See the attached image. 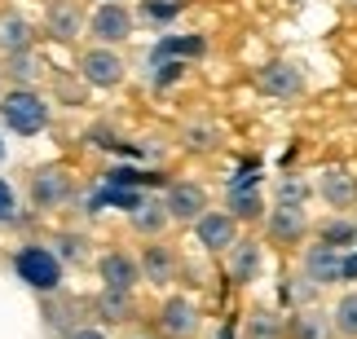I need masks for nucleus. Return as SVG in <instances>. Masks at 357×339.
<instances>
[{"instance_id":"5701e85b","label":"nucleus","mask_w":357,"mask_h":339,"mask_svg":"<svg viewBox=\"0 0 357 339\" xmlns=\"http://www.w3.org/2000/svg\"><path fill=\"white\" fill-rule=\"evenodd\" d=\"M243 339H287V317L256 304L252 313L243 317Z\"/></svg>"},{"instance_id":"6ab92c4d","label":"nucleus","mask_w":357,"mask_h":339,"mask_svg":"<svg viewBox=\"0 0 357 339\" xmlns=\"http://www.w3.org/2000/svg\"><path fill=\"white\" fill-rule=\"evenodd\" d=\"M287 339H335L331 313H322V308H296L287 317Z\"/></svg>"},{"instance_id":"7ed1b4c3","label":"nucleus","mask_w":357,"mask_h":339,"mask_svg":"<svg viewBox=\"0 0 357 339\" xmlns=\"http://www.w3.org/2000/svg\"><path fill=\"white\" fill-rule=\"evenodd\" d=\"M26 198H31L36 212H58L66 203L75 198V176L66 164H45L31 172V181H26Z\"/></svg>"},{"instance_id":"aec40b11","label":"nucleus","mask_w":357,"mask_h":339,"mask_svg":"<svg viewBox=\"0 0 357 339\" xmlns=\"http://www.w3.org/2000/svg\"><path fill=\"white\" fill-rule=\"evenodd\" d=\"M208 53V40L203 36H163L150 62H190V58H203Z\"/></svg>"},{"instance_id":"423d86ee","label":"nucleus","mask_w":357,"mask_h":339,"mask_svg":"<svg viewBox=\"0 0 357 339\" xmlns=\"http://www.w3.org/2000/svg\"><path fill=\"white\" fill-rule=\"evenodd\" d=\"M309 234H313V225H309V212L305 207L273 203V207L265 212V238L273 242V247H300Z\"/></svg>"},{"instance_id":"c85d7f7f","label":"nucleus","mask_w":357,"mask_h":339,"mask_svg":"<svg viewBox=\"0 0 357 339\" xmlns=\"http://www.w3.org/2000/svg\"><path fill=\"white\" fill-rule=\"evenodd\" d=\"M49 247L62 255V265H84V260H89V247H93V242H89L84 234H71V229H66V234H58V238L49 242Z\"/></svg>"},{"instance_id":"393cba45","label":"nucleus","mask_w":357,"mask_h":339,"mask_svg":"<svg viewBox=\"0 0 357 339\" xmlns=\"http://www.w3.org/2000/svg\"><path fill=\"white\" fill-rule=\"evenodd\" d=\"M225 212L234 216L238 225H252L269 207H265V194H260V189H229V194H225Z\"/></svg>"},{"instance_id":"c756f323","label":"nucleus","mask_w":357,"mask_h":339,"mask_svg":"<svg viewBox=\"0 0 357 339\" xmlns=\"http://www.w3.org/2000/svg\"><path fill=\"white\" fill-rule=\"evenodd\" d=\"M185 0H142V9H137V18L142 22H155V26H168L172 18H181Z\"/></svg>"},{"instance_id":"f03ea898","label":"nucleus","mask_w":357,"mask_h":339,"mask_svg":"<svg viewBox=\"0 0 357 339\" xmlns=\"http://www.w3.org/2000/svg\"><path fill=\"white\" fill-rule=\"evenodd\" d=\"M53 119L49 97H40L36 88H9L0 97V124H5L13 137H40Z\"/></svg>"},{"instance_id":"4468645a","label":"nucleus","mask_w":357,"mask_h":339,"mask_svg":"<svg viewBox=\"0 0 357 339\" xmlns=\"http://www.w3.org/2000/svg\"><path fill=\"white\" fill-rule=\"evenodd\" d=\"M45 36L58 45H75L84 36V9L75 0H49L45 5Z\"/></svg>"},{"instance_id":"ddd939ff","label":"nucleus","mask_w":357,"mask_h":339,"mask_svg":"<svg viewBox=\"0 0 357 339\" xmlns=\"http://www.w3.org/2000/svg\"><path fill=\"white\" fill-rule=\"evenodd\" d=\"M256 88L265 93V97H300L305 93V71H300L296 62H265L256 71Z\"/></svg>"},{"instance_id":"473e14b6","label":"nucleus","mask_w":357,"mask_h":339,"mask_svg":"<svg viewBox=\"0 0 357 339\" xmlns=\"http://www.w3.org/2000/svg\"><path fill=\"white\" fill-rule=\"evenodd\" d=\"M66 339H106V331H98V326H75V331H66Z\"/></svg>"},{"instance_id":"7c9ffc66","label":"nucleus","mask_w":357,"mask_h":339,"mask_svg":"<svg viewBox=\"0 0 357 339\" xmlns=\"http://www.w3.org/2000/svg\"><path fill=\"white\" fill-rule=\"evenodd\" d=\"M155 71H150V88H172V84H181L185 71H190V62H150Z\"/></svg>"},{"instance_id":"c9c22d12","label":"nucleus","mask_w":357,"mask_h":339,"mask_svg":"<svg viewBox=\"0 0 357 339\" xmlns=\"http://www.w3.org/2000/svg\"><path fill=\"white\" fill-rule=\"evenodd\" d=\"M132 339H142V335H132Z\"/></svg>"},{"instance_id":"20e7f679","label":"nucleus","mask_w":357,"mask_h":339,"mask_svg":"<svg viewBox=\"0 0 357 339\" xmlns=\"http://www.w3.org/2000/svg\"><path fill=\"white\" fill-rule=\"evenodd\" d=\"M79 79L93 84V88H102V93H111L128 79V62H123L119 49H111V45H93V49L79 53Z\"/></svg>"},{"instance_id":"a878e982","label":"nucleus","mask_w":357,"mask_h":339,"mask_svg":"<svg viewBox=\"0 0 357 339\" xmlns=\"http://www.w3.org/2000/svg\"><path fill=\"white\" fill-rule=\"evenodd\" d=\"M313 194H318V189H313L309 176L287 172V176H278V181H273V203H287V207H305Z\"/></svg>"},{"instance_id":"39448f33","label":"nucleus","mask_w":357,"mask_h":339,"mask_svg":"<svg viewBox=\"0 0 357 339\" xmlns=\"http://www.w3.org/2000/svg\"><path fill=\"white\" fill-rule=\"evenodd\" d=\"M137 31V13L123 5V0H106L89 13V36L98 40V45H123V40H132Z\"/></svg>"},{"instance_id":"2f4dec72","label":"nucleus","mask_w":357,"mask_h":339,"mask_svg":"<svg viewBox=\"0 0 357 339\" xmlns=\"http://www.w3.org/2000/svg\"><path fill=\"white\" fill-rule=\"evenodd\" d=\"M13 212H18V189L0 176V221H13Z\"/></svg>"},{"instance_id":"1a4fd4ad","label":"nucleus","mask_w":357,"mask_h":339,"mask_svg":"<svg viewBox=\"0 0 357 339\" xmlns=\"http://www.w3.org/2000/svg\"><path fill=\"white\" fill-rule=\"evenodd\" d=\"M344 255L340 247H326V242L313 238L305 255H300V269H305V282H313V287H331V282H344Z\"/></svg>"},{"instance_id":"f3484780","label":"nucleus","mask_w":357,"mask_h":339,"mask_svg":"<svg viewBox=\"0 0 357 339\" xmlns=\"http://www.w3.org/2000/svg\"><path fill=\"white\" fill-rule=\"evenodd\" d=\"M128 225H132L137 238H163V234H168V225H172V216H168V207H163V198H150L146 194L128 212Z\"/></svg>"},{"instance_id":"f8f14e48","label":"nucleus","mask_w":357,"mask_h":339,"mask_svg":"<svg viewBox=\"0 0 357 339\" xmlns=\"http://www.w3.org/2000/svg\"><path fill=\"white\" fill-rule=\"evenodd\" d=\"M313 189H318V198L326 203L331 212H349L353 203H357V176L353 168H322L318 172V181H313Z\"/></svg>"},{"instance_id":"9d476101","label":"nucleus","mask_w":357,"mask_h":339,"mask_svg":"<svg viewBox=\"0 0 357 339\" xmlns=\"http://www.w3.org/2000/svg\"><path fill=\"white\" fill-rule=\"evenodd\" d=\"M190 229H195L199 247L208 251V255H225V251L238 242V221H234L229 212H212V207H208V212H203Z\"/></svg>"},{"instance_id":"0eeeda50","label":"nucleus","mask_w":357,"mask_h":339,"mask_svg":"<svg viewBox=\"0 0 357 339\" xmlns=\"http://www.w3.org/2000/svg\"><path fill=\"white\" fill-rule=\"evenodd\" d=\"M155 326L168 339H195L199 326H203V313H199V304L190 300V295H168V300L159 304V313H155Z\"/></svg>"},{"instance_id":"2eb2a0df","label":"nucleus","mask_w":357,"mask_h":339,"mask_svg":"<svg viewBox=\"0 0 357 339\" xmlns=\"http://www.w3.org/2000/svg\"><path fill=\"white\" fill-rule=\"evenodd\" d=\"M98 278H102V287L137 291V282H142V265H137V255L111 247V251H102V255H98Z\"/></svg>"},{"instance_id":"f704fd0d","label":"nucleus","mask_w":357,"mask_h":339,"mask_svg":"<svg viewBox=\"0 0 357 339\" xmlns=\"http://www.w3.org/2000/svg\"><path fill=\"white\" fill-rule=\"evenodd\" d=\"M98 5H106V0H98Z\"/></svg>"},{"instance_id":"a211bd4d","label":"nucleus","mask_w":357,"mask_h":339,"mask_svg":"<svg viewBox=\"0 0 357 339\" xmlns=\"http://www.w3.org/2000/svg\"><path fill=\"white\" fill-rule=\"evenodd\" d=\"M93 313H98L106 326H128V322H137V300H132V291L102 287L98 300H93Z\"/></svg>"},{"instance_id":"4be33fe9","label":"nucleus","mask_w":357,"mask_h":339,"mask_svg":"<svg viewBox=\"0 0 357 339\" xmlns=\"http://www.w3.org/2000/svg\"><path fill=\"white\" fill-rule=\"evenodd\" d=\"M40 75H45V62L36 58V49L5 53V79H9V88H31Z\"/></svg>"},{"instance_id":"bb28decb","label":"nucleus","mask_w":357,"mask_h":339,"mask_svg":"<svg viewBox=\"0 0 357 339\" xmlns=\"http://www.w3.org/2000/svg\"><path fill=\"white\" fill-rule=\"evenodd\" d=\"M331 331L335 339H357V287L331 304Z\"/></svg>"},{"instance_id":"dca6fc26","label":"nucleus","mask_w":357,"mask_h":339,"mask_svg":"<svg viewBox=\"0 0 357 339\" xmlns=\"http://www.w3.org/2000/svg\"><path fill=\"white\" fill-rule=\"evenodd\" d=\"M225 265H229V278H234L238 287H252L260 278V269H265V247H260L256 238H238L234 247L225 251Z\"/></svg>"},{"instance_id":"9b49d317","label":"nucleus","mask_w":357,"mask_h":339,"mask_svg":"<svg viewBox=\"0 0 357 339\" xmlns=\"http://www.w3.org/2000/svg\"><path fill=\"white\" fill-rule=\"evenodd\" d=\"M163 207H168L172 225H195L203 212H208V189L199 181H172L163 189Z\"/></svg>"},{"instance_id":"b1692460","label":"nucleus","mask_w":357,"mask_h":339,"mask_svg":"<svg viewBox=\"0 0 357 339\" xmlns=\"http://www.w3.org/2000/svg\"><path fill=\"white\" fill-rule=\"evenodd\" d=\"M36 45V26L22 13H0V53H22Z\"/></svg>"},{"instance_id":"cd10ccee","label":"nucleus","mask_w":357,"mask_h":339,"mask_svg":"<svg viewBox=\"0 0 357 339\" xmlns=\"http://www.w3.org/2000/svg\"><path fill=\"white\" fill-rule=\"evenodd\" d=\"M221 145V128L216 124H185L181 128V150L190 155H212Z\"/></svg>"},{"instance_id":"6e6552de","label":"nucleus","mask_w":357,"mask_h":339,"mask_svg":"<svg viewBox=\"0 0 357 339\" xmlns=\"http://www.w3.org/2000/svg\"><path fill=\"white\" fill-rule=\"evenodd\" d=\"M137 265H142V282H150V287H172L176 274H181V255H176V247L163 242V238H146Z\"/></svg>"},{"instance_id":"f257e3e1","label":"nucleus","mask_w":357,"mask_h":339,"mask_svg":"<svg viewBox=\"0 0 357 339\" xmlns=\"http://www.w3.org/2000/svg\"><path fill=\"white\" fill-rule=\"evenodd\" d=\"M13 274L40 295H58L62 282H66V265L49 242H22V247L13 251Z\"/></svg>"},{"instance_id":"412c9836","label":"nucleus","mask_w":357,"mask_h":339,"mask_svg":"<svg viewBox=\"0 0 357 339\" xmlns=\"http://www.w3.org/2000/svg\"><path fill=\"white\" fill-rule=\"evenodd\" d=\"M313 238L326 242V247H340V251H353L357 247V221L344 212H335V216H326L322 225H313Z\"/></svg>"},{"instance_id":"72a5a7b5","label":"nucleus","mask_w":357,"mask_h":339,"mask_svg":"<svg viewBox=\"0 0 357 339\" xmlns=\"http://www.w3.org/2000/svg\"><path fill=\"white\" fill-rule=\"evenodd\" d=\"M0 159H5V141H0Z\"/></svg>"}]
</instances>
